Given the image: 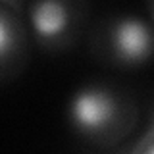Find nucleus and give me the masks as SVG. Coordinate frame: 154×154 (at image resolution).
I'll list each match as a JSON object with an SVG mask.
<instances>
[{
    "label": "nucleus",
    "instance_id": "nucleus-6",
    "mask_svg": "<svg viewBox=\"0 0 154 154\" xmlns=\"http://www.w3.org/2000/svg\"><path fill=\"white\" fill-rule=\"evenodd\" d=\"M0 4H6V6H12L19 10V12H25V6H27V0H0Z\"/></svg>",
    "mask_w": 154,
    "mask_h": 154
},
{
    "label": "nucleus",
    "instance_id": "nucleus-5",
    "mask_svg": "<svg viewBox=\"0 0 154 154\" xmlns=\"http://www.w3.org/2000/svg\"><path fill=\"white\" fill-rule=\"evenodd\" d=\"M129 152L135 154H154V122L135 139V143L129 146Z\"/></svg>",
    "mask_w": 154,
    "mask_h": 154
},
{
    "label": "nucleus",
    "instance_id": "nucleus-2",
    "mask_svg": "<svg viewBox=\"0 0 154 154\" xmlns=\"http://www.w3.org/2000/svg\"><path fill=\"white\" fill-rule=\"evenodd\" d=\"M87 50L94 64L116 71H135L154 62V29L146 16L110 12L91 23Z\"/></svg>",
    "mask_w": 154,
    "mask_h": 154
},
{
    "label": "nucleus",
    "instance_id": "nucleus-1",
    "mask_svg": "<svg viewBox=\"0 0 154 154\" xmlns=\"http://www.w3.org/2000/svg\"><path fill=\"white\" fill-rule=\"evenodd\" d=\"M141 122L137 96L108 79H87L71 91L66 123L77 143L93 150H118Z\"/></svg>",
    "mask_w": 154,
    "mask_h": 154
},
{
    "label": "nucleus",
    "instance_id": "nucleus-7",
    "mask_svg": "<svg viewBox=\"0 0 154 154\" xmlns=\"http://www.w3.org/2000/svg\"><path fill=\"white\" fill-rule=\"evenodd\" d=\"M144 12H146V19L154 29V0H144Z\"/></svg>",
    "mask_w": 154,
    "mask_h": 154
},
{
    "label": "nucleus",
    "instance_id": "nucleus-3",
    "mask_svg": "<svg viewBox=\"0 0 154 154\" xmlns=\"http://www.w3.org/2000/svg\"><path fill=\"white\" fill-rule=\"evenodd\" d=\"M23 16L42 54H67L91 29L89 0H27Z\"/></svg>",
    "mask_w": 154,
    "mask_h": 154
},
{
    "label": "nucleus",
    "instance_id": "nucleus-4",
    "mask_svg": "<svg viewBox=\"0 0 154 154\" xmlns=\"http://www.w3.org/2000/svg\"><path fill=\"white\" fill-rule=\"evenodd\" d=\"M33 37L19 10L0 4V85H10L27 69L33 54Z\"/></svg>",
    "mask_w": 154,
    "mask_h": 154
}]
</instances>
